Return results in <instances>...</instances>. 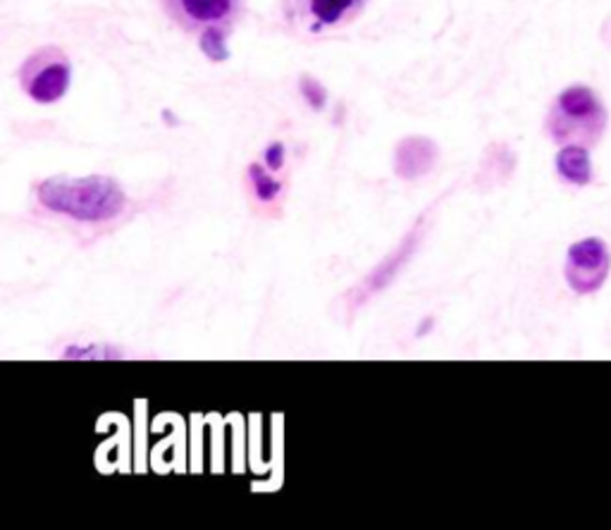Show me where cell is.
Here are the masks:
<instances>
[{"instance_id":"cell-12","label":"cell","mask_w":611,"mask_h":530,"mask_svg":"<svg viewBox=\"0 0 611 530\" xmlns=\"http://www.w3.org/2000/svg\"><path fill=\"white\" fill-rule=\"evenodd\" d=\"M302 91H304L306 101H308L313 108H316V111H320V108H323L325 101H327L325 89H323L316 80H310V77H304V80H302Z\"/></svg>"},{"instance_id":"cell-3","label":"cell","mask_w":611,"mask_h":530,"mask_svg":"<svg viewBox=\"0 0 611 530\" xmlns=\"http://www.w3.org/2000/svg\"><path fill=\"white\" fill-rule=\"evenodd\" d=\"M167 18L186 34L198 37L206 58H227V37L244 14V0H161Z\"/></svg>"},{"instance_id":"cell-6","label":"cell","mask_w":611,"mask_h":530,"mask_svg":"<svg viewBox=\"0 0 611 530\" xmlns=\"http://www.w3.org/2000/svg\"><path fill=\"white\" fill-rule=\"evenodd\" d=\"M426 237V215L418 217L416 225L406 232V237L399 242V246L391 252L385 261H380L375 268L358 283L349 294H347V306L349 310H358L361 306H366L373 296H378L380 292H385L395 279L399 277V273L409 265V261L416 256V252L420 248V242Z\"/></svg>"},{"instance_id":"cell-10","label":"cell","mask_w":611,"mask_h":530,"mask_svg":"<svg viewBox=\"0 0 611 530\" xmlns=\"http://www.w3.org/2000/svg\"><path fill=\"white\" fill-rule=\"evenodd\" d=\"M246 180L251 196H254L256 204L263 208H275L282 196H285V182L277 180L268 165L251 163L246 167Z\"/></svg>"},{"instance_id":"cell-11","label":"cell","mask_w":611,"mask_h":530,"mask_svg":"<svg viewBox=\"0 0 611 530\" xmlns=\"http://www.w3.org/2000/svg\"><path fill=\"white\" fill-rule=\"evenodd\" d=\"M62 358H130L128 351H122V347L113 345H70L65 351L60 354Z\"/></svg>"},{"instance_id":"cell-8","label":"cell","mask_w":611,"mask_h":530,"mask_svg":"<svg viewBox=\"0 0 611 530\" xmlns=\"http://www.w3.org/2000/svg\"><path fill=\"white\" fill-rule=\"evenodd\" d=\"M437 155H440V151H437L430 139L406 136L395 149V175L406 182L426 177L432 170Z\"/></svg>"},{"instance_id":"cell-2","label":"cell","mask_w":611,"mask_h":530,"mask_svg":"<svg viewBox=\"0 0 611 530\" xmlns=\"http://www.w3.org/2000/svg\"><path fill=\"white\" fill-rule=\"evenodd\" d=\"M609 124V113L598 91L585 84H571L557 93L544 118V134L557 146H598Z\"/></svg>"},{"instance_id":"cell-9","label":"cell","mask_w":611,"mask_h":530,"mask_svg":"<svg viewBox=\"0 0 611 530\" xmlns=\"http://www.w3.org/2000/svg\"><path fill=\"white\" fill-rule=\"evenodd\" d=\"M590 149L585 146H561L554 161V170L561 182H567L571 186H588L594 180V170L590 161Z\"/></svg>"},{"instance_id":"cell-14","label":"cell","mask_w":611,"mask_h":530,"mask_svg":"<svg viewBox=\"0 0 611 530\" xmlns=\"http://www.w3.org/2000/svg\"><path fill=\"white\" fill-rule=\"evenodd\" d=\"M600 41L611 51V14H609V18L600 27Z\"/></svg>"},{"instance_id":"cell-7","label":"cell","mask_w":611,"mask_h":530,"mask_svg":"<svg viewBox=\"0 0 611 530\" xmlns=\"http://www.w3.org/2000/svg\"><path fill=\"white\" fill-rule=\"evenodd\" d=\"M611 271V254L607 242L600 237H588L569 246L563 261V279L573 294L588 296L600 292Z\"/></svg>"},{"instance_id":"cell-4","label":"cell","mask_w":611,"mask_h":530,"mask_svg":"<svg viewBox=\"0 0 611 530\" xmlns=\"http://www.w3.org/2000/svg\"><path fill=\"white\" fill-rule=\"evenodd\" d=\"M370 0H282L279 18L292 34L318 39L354 24Z\"/></svg>"},{"instance_id":"cell-5","label":"cell","mask_w":611,"mask_h":530,"mask_svg":"<svg viewBox=\"0 0 611 530\" xmlns=\"http://www.w3.org/2000/svg\"><path fill=\"white\" fill-rule=\"evenodd\" d=\"M18 77L22 91L31 101L51 105L65 96L70 89L72 62L58 45H41L22 62Z\"/></svg>"},{"instance_id":"cell-13","label":"cell","mask_w":611,"mask_h":530,"mask_svg":"<svg viewBox=\"0 0 611 530\" xmlns=\"http://www.w3.org/2000/svg\"><path fill=\"white\" fill-rule=\"evenodd\" d=\"M265 165H268L273 173H279L282 167H285V161H287V149L282 142H273L268 149H265Z\"/></svg>"},{"instance_id":"cell-1","label":"cell","mask_w":611,"mask_h":530,"mask_svg":"<svg viewBox=\"0 0 611 530\" xmlns=\"http://www.w3.org/2000/svg\"><path fill=\"white\" fill-rule=\"evenodd\" d=\"M34 194L41 208L86 225L111 223L128 206L122 184L105 175L45 177L34 186Z\"/></svg>"}]
</instances>
